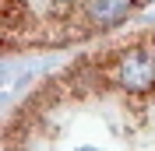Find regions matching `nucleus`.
Wrapping results in <instances>:
<instances>
[{"instance_id":"obj_1","label":"nucleus","mask_w":155,"mask_h":151,"mask_svg":"<svg viewBox=\"0 0 155 151\" xmlns=\"http://www.w3.org/2000/svg\"><path fill=\"white\" fill-rule=\"evenodd\" d=\"M148 0H4V53L102 39Z\"/></svg>"}]
</instances>
